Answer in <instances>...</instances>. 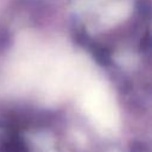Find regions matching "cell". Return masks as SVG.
I'll return each mask as SVG.
<instances>
[{"mask_svg":"<svg viewBox=\"0 0 152 152\" xmlns=\"http://www.w3.org/2000/svg\"><path fill=\"white\" fill-rule=\"evenodd\" d=\"M91 51H93V55H94V58L102 65H108L110 64V55L109 52L103 48V46H100V45H93L91 48Z\"/></svg>","mask_w":152,"mask_h":152,"instance_id":"cell-1","label":"cell"},{"mask_svg":"<svg viewBox=\"0 0 152 152\" xmlns=\"http://www.w3.org/2000/svg\"><path fill=\"white\" fill-rule=\"evenodd\" d=\"M131 152H148V150L145 144H142L140 141H135L131 146Z\"/></svg>","mask_w":152,"mask_h":152,"instance_id":"cell-3","label":"cell"},{"mask_svg":"<svg viewBox=\"0 0 152 152\" xmlns=\"http://www.w3.org/2000/svg\"><path fill=\"white\" fill-rule=\"evenodd\" d=\"M10 34L7 31H4V30H0V51L1 50H5L8 45H10Z\"/></svg>","mask_w":152,"mask_h":152,"instance_id":"cell-2","label":"cell"}]
</instances>
